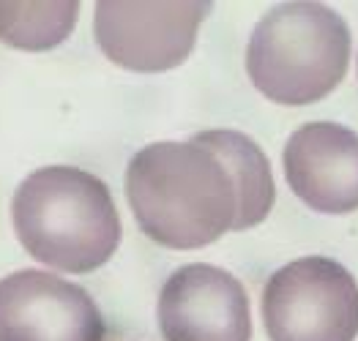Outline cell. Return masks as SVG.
Returning a JSON list of instances; mask_svg holds the SVG:
<instances>
[{
	"label": "cell",
	"mask_w": 358,
	"mask_h": 341,
	"mask_svg": "<svg viewBox=\"0 0 358 341\" xmlns=\"http://www.w3.org/2000/svg\"><path fill=\"white\" fill-rule=\"evenodd\" d=\"M140 229L164 248H200L236 229L238 188L222 156L197 137L153 142L126 167Z\"/></svg>",
	"instance_id": "cell-1"
},
{
	"label": "cell",
	"mask_w": 358,
	"mask_h": 341,
	"mask_svg": "<svg viewBox=\"0 0 358 341\" xmlns=\"http://www.w3.org/2000/svg\"><path fill=\"white\" fill-rule=\"evenodd\" d=\"M11 218L20 243L38 262L90 273L120 243V216L110 188L77 167H41L20 183Z\"/></svg>",
	"instance_id": "cell-2"
},
{
	"label": "cell",
	"mask_w": 358,
	"mask_h": 341,
	"mask_svg": "<svg viewBox=\"0 0 358 341\" xmlns=\"http://www.w3.org/2000/svg\"><path fill=\"white\" fill-rule=\"evenodd\" d=\"M350 31L323 3H282L252 31L246 71L255 88L276 104L320 101L345 79Z\"/></svg>",
	"instance_id": "cell-3"
},
{
	"label": "cell",
	"mask_w": 358,
	"mask_h": 341,
	"mask_svg": "<svg viewBox=\"0 0 358 341\" xmlns=\"http://www.w3.org/2000/svg\"><path fill=\"white\" fill-rule=\"evenodd\" d=\"M263 322L271 341H356V279L329 257H301L268 279Z\"/></svg>",
	"instance_id": "cell-4"
},
{
	"label": "cell",
	"mask_w": 358,
	"mask_h": 341,
	"mask_svg": "<svg viewBox=\"0 0 358 341\" xmlns=\"http://www.w3.org/2000/svg\"><path fill=\"white\" fill-rule=\"evenodd\" d=\"M210 3H96L93 33L101 52L129 71H167L189 58Z\"/></svg>",
	"instance_id": "cell-5"
},
{
	"label": "cell",
	"mask_w": 358,
	"mask_h": 341,
	"mask_svg": "<svg viewBox=\"0 0 358 341\" xmlns=\"http://www.w3.org/2000/svg\"><path fill=\"white\" fill-rule=\"evenodd\" d=\"M107 325L80 284L44 271L0 281V341H104Z\"/></svg>",
	"instance_id": "cell-6"
},
{
	"label": "cell",
	"mask_w": 358,
	"mask_h": 341,
	"mask_svg": "<svg viewBox=\"0 0 358 341\" xmlns=\"http://www.w3.org/2000/svg\"><path fill=\"white\" fill-rule=\"evenodd\" d=\"M159 328L164 341H249V295L216 265H183L162 287Z\"/></svg>",
	"instance_id": "cell-7"
},
{
	"label": "cell",
	"mask_w": 358,
	"mask_h": 341,
	"mask_svg": "<svg viewBox=\"0 0 358 341\" xmlns=\"http://www.w3.org/2000/svg\"><path fill=\"white\" fill-rule=\"evenodd\" d=\"M293 194L320 213L358 211V134L339 123H306L285 145Z\"/></svg>",
	"instance_id": "cell-8"
},
{
	"label": "cell",
	"mask_w": 358,
	"mask_h": 341,
	"mask_svg": "<svg viewBox=\"0 0 358 341\" xmlns=\"http://www.w3.org/2000/svg\"><path fill=\"white\" fill-rule=\"evenodd\" d=\"M197 139L222 156V161L227 164L236 181V188H238L236 232L252 229L260 221H266L276 199V186H273L268 158L260 151V145L252 137L233 128H208L197 134Z\"/></svg>",
	"instance_id": "cell-9"
},
{
	"label": "cell",
	"mask_w": 358,
	"mask_h": 341,
	"mask_svg": "<svg viewBox=\"0 0 358 341\" xmlns=\"http://www.w3.org/2000/svg\"><path fill=\"white\" fill-rule=\"evenodd\" d=\"M80 17L77 0L60 3H0V41L17 50L41 52L58 47Z\"/></svg>",
	"instance_id": "cell-10"
}]
</instances>
